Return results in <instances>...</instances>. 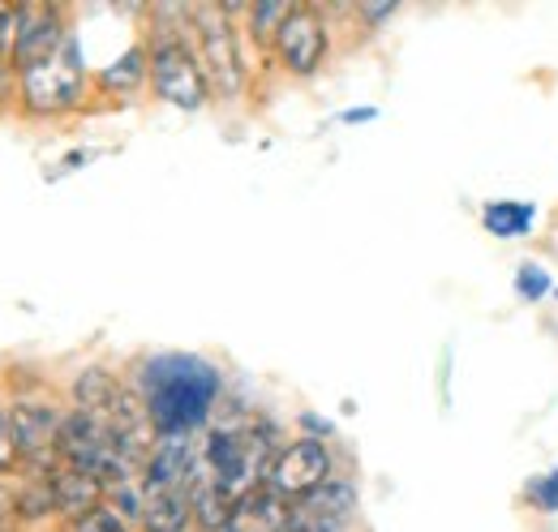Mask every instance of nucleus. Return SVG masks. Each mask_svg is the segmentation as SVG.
<instances>
[{
    "label": "nucleus",
    "instance_id": "obj_7",
    "mask_svg": "<svg viewBox=\"0 0 558 532\" xmlns=\"http://www.w3.org/2000/svg\"><path fill=\"white\" fill-rule=\"evenodd\" d=\"M190 26H194L198 48H203L207 82L219 95H236L241 82H245V73H241V52H236V35H232V22H228V9L198 4L190 13Z\"/></svg>",
    "mask_w": 558,
    "mask_h": 532
},
{
    "label": "nucleus",
    "instance_id": "obj_6",
    "mask_svg": "<svg viewBox=\"0 0 558 532\" xmlns=\"http://www.w3.org/2000/svg\"><path fill=\"white\" fill-rule=\"evenodd\" d=\"M9 425H13V447H17V464L48 476L57 472V460H61V425L65 416L52 408V403H13L9 412Z\"/></svg>",
    "mask_w": 558,
    "mask_h": 532
},
{
    "label": "nucleus",
    "instance_id": "obj_16",
    "mask_svg": "<svg viewBox=\"0 0 558 532\" xmlns=\"http://www.w3.org/2000/svg\"><path fill=\"white\" fill-rule=\"evenodd\" d=\"M146 73H150L146 52H142V48H130L121 61H112V65L104 69V77H99V82H104L108 90H117V95H121V90H138Z\"/></svg>",
    "mask_w": 558,
    "mask_h": 532
},
{
    "label": "nucleus",
    "instance_id": "obj_14",
    "mask_svg": "<svg viewBox=\"0 0 558 532\" xmlns=\"http://www.w3.org/2000/svg\"><path fill=\"white\" fill-rule=\"evenodd\" d=\"M48 485H52V503H57V511H65L73 520H82V516H90V511H99V481L95 476H86V472H77V468L61 464L57 472H48Z\"/></svg>",
    "mask_w": 558,
    "mask_h": 532
},
{
    "label": "nucleus",
    "instance_id": "obj_25",
    "mask_svg": "<svg viewBox=\"0 0 558 532\" xmlns=\"http://www.w3.org/2000/svg\"><path fill=\"white\" fill-rule=\"evenodd\" d=\"M391 9H396L391 0H374V9H365V17H369V22H378V17H387Z\"/></svg>",
    "mask_w": 558,
    "mask_h": 532
},
{
    "label": "nucleus",
    "instance_id": "obj_3",
    "mask_svg": "<svg viewBox=\"0 0 558 532\" xmlns=\"http://www.w3.org/2000/svg\"><path fill=\"white\" fill-rule=\"evenodd\" d=\"M263 472H271L263 430H215L207 438L203 476L215 485V494H223L228 503H236L241 494L263 485Z\"/></svg>",
    "mask_w": 558,
    "mask_h": 532
},
{
    "label": "nucleus",
    "instance_id": "obj_18",
    "mask_svg": "<svg viewBox=\"0 0 558 532\" xmlns=\"http://www.w3.org/2000/svg\"><path fill=\"white\" fill-rule=\"evenodd\" d=\"M555 288V279H550V270L537 263H524L515 270V292L524 297V301H542L546 292Z\"/></svg>",
    "mask_w": 558,
    "mask_h": 532
},
{
    "label": "nucleus",
    "instance_id": "obj_23",
    "mask_svg": "<svg viewBox=\"0 0 558 532\" xmlns=\"http://www.w3.org/2000/svg\"><path fill=\"white\" fill-rule=\"evenodd\" d=\"M13 48V4H0V52Z\"/></svg>",
    "mask_w": 558,
    "mask_h": 532
},
{
    "label": "nucleus",
    "instance_id": "obj_9",
    "mask_svg": "<svg viewBox=\"0 0 558 532\" xmlns=\"http://www.w3.org/2000/svg\"><path fill=\"white\" fill-rule=\"evenodd\" d=\"M356 511V489L344 476H327L318 489L288 503L283 532H344Z\"/></svg>",
    "mask_w": 558,
    "mask_h": 532
},
{
    "label": "nucleus",
    "instance_id": "obj_5",
    "mask_svg": "<svg viewBox=\"0 0 558 532\" xmlns=\"http://www.w3.org/2000/svg\"><path fill=\"white\" fill-rule=\"evenodd\" d=\"M17 82H22V104L35 117H52V112L73 108L82 99V90H86V65H82L77 39L70 35L48 61L22 69Z\"/></svg>",
    "mask_w": 558,
    "mask_h": 532
},
{
    "label": "nucleus",
    "instance_id": "obj_8",
    "mask_svg": "<svg viewBox=\"0 0 558 532\" xmlns=\"http://www.w3.org/2000/svg\"><path fill=\"white\" fill-rule=\"evenodd\" d=\"M65 39H70V26H65L61 9H52V4H13V48H9V61H13L17 73L48 61Z\"/></svg>",
    "mask_w": 558,
    "mask_h": 532
},
{
    "label": "nucleus",
    "instance_id": "obj_24",
    "mask_svg": "<svg viewBox=\"0 0 558 532\" xmlns=\"http://www.w3.org/2000/svg\"><path fill=\"white\" fill-rule=\"evenodd\" d=\"M374 117H378V108H352V112H340L344 125H361V121H374Z\"/></svg>",
    "mask_w": 558,
    "mask_h": 532
},
{
    "label": "nucleus",
    "instance_id": "obj_13",
    "mask_svg": "<svg viewBox=\"0 0 558 532\" xmlns=\"http://www.w3.org/2000/svg\"><path fill=\"white\" fill-rule=\"evenodd\" d=\"M142 524L146 532H181L194 516V489L172 485H142Z\"/></svg>",
    "mask_w": 558,
    "mask_h": 532
},
{
    "label": "nucleus",
    "instance_id": "obj_19",
    "mask_svg": "<svg viewBox=\"0 0 558 532\" xmlns=\"http://www.w3.org/2000/svg\"><path fill=\"white\" fill-rule=\"evenodd\" d=\"M529 498H533L542 511H558V468L550 476H537V481L529 485Z\"/></svg>",
    "mask_w": 558,
    "mask_h": 532
},
{
    "label": "nucleus",
    "instance_id": "obj_12",
    "mask_svg": "<svg viewBox=\"0 0 558 532\" xmlns=\"http://www.w3.org/2000/svg\"><path fill=\"white\" fill-rule=\"evenodd\" d=\"M283 524H288V498H279L267 481L241 494L228 516V532H283Z\"/></svg>",
    "mask_w": 558,
    "mask_h": 532
},
{
    "label": "nucleus",
    "instance_id": "obj_1",
    "mask_svg": "<svg viewBox=\"0 0 558 532\" xmlns=\"http://www.w3.org/2000/svg\"><path fill=\"white\" fill-rule=\"evenodd\" d=\"M138 396L159 438H190L219 399V370L194 352H159L142 365Z\"/></svg>",
    "mask_w": 558,
    "mask_h": 532
},
{
    "label": "nucleus",
    "instance_id": "obj_15",
    "mask_svg": "<svg viewBox=\"0 0 558 532\" xmlns=\"http://www.w3.org/2000/svg\"><path fill=\"white\" fill-rule=\"evenodd\" d=\"M482 223H486L489 237H529L533 223H537V206L533 202H486L482 210Z\"/></svg>",
    "mask_w": 558,
    "mask_h": 532
},
{
    "label": "nucleus",
    "instance_id": "obj_2",
    "mask_svg": "<svg viewBox=\"0 0 558 532\" xmlns=\"http://www.w3.org/2000/svg\"><path fill=\"white\" fill-rule=\"evenodd\" d=\"M61 460L86 476H95L99 485H121L138 456L125 447V438L104 416L77 408L61 425Z\"/></svg>",
    "mask_w": 558,
    "mask_h": 532
},
{
    "label": "nucleus",
    "instance_id": "obj_10",
    "mask_svg": "<svg viewBox=\"0 0 558 532\" xmlns=\"http://www.w3.org/2000/svg\"><path fill=\"white\" fill-rule=\"evenodd\" d=\"M331 476V451L323 438H296L288 447H279L271 472H267V485L276 489L279 498H301L310 489H318L323 481Z\"/></svg>",
    "mask_w": 558,
    "mask_h": 532
},
{
    "label": "nucleus",
    "instance_id": "obj_26",
    "mask_svg": "<svg viewBox=\"0 0 558 532\" xmlns=\"http://www.w3.org/2000/svg\"><path fill=\"white\" fill-rule=\"evenodd\" d=\"M4 77H9V73H4V65H0V90H4Z\"/></svg>",
    "mask_w": 558,
    "mask_h": 532
},
{
    "label": "nucleus",
    "instance_id": "obj_21",
    "mask_svg": "<svg viewBox=\"0 0 558 532\" xmlns=\"http://www.w3.org/2000/svg\"><path fill=\"white\" fill-rule=\"evenodd\" d=\"M17 464V447H13V425H9V412L0 408V472Z\"/></svg>",
    "mask_w": 558,
    "mask_h": 532
},
{
    "label": "nucleus",
    "instance_id": "obj_17",
    "mask_svg": "<svg viewBox=\"0 0 558 532\" xmlns=\"http://www.w3.org/2000/svg\"><path fill=\"white\" fill-rule=\"evenodd\" d=\"M288 13H292V4H283V0L254 4V13H250V22H254V35H258V39H276L279 26L288 22Z\"/></svg>",
    "mask_w": 558,
    "mask_h": 532
},
{
    "label": "nucleus",
    "instance_id": "obj_4",
    "mask_svg": "<svg viewBox=\"0 0 558 532\" xmlns=\"http://www.w3.org/2000/svg\"><path fill=\"white\" fill-rule=\"evenodd\" d=\"M150 82H155V95L159 99H168L172 108H185V112H198L210 95L207 69L194 57V48L181 39V31H172V26H159L155 31V44H150Z\"/></svg>",
    "mask_w": 558,
    "mask_h": 532
},
{
    "label": "nucleus",
    "instance_id": "obj_22",
    "mask_svg": "<svg viewBox=\"0 0 558 532\" xmlns=\"http://www.w3.org/2000/svg\"><path fill=\"white\" fill-rule=\"evenodd\" d=\"M0 532H17V503L9 489H0Z\"/></svg>",
    "mask_w": 558,
    "mask_h": 532
},
{
    "label": "nucleus",
    "instance_id": "obj_11",
    "mask_svg": "<svg viewBox=\"0 0 558 532\" xmlns=\"http://www.w3.org/2000/svg\"><path fill=\"white\" fill-rule=\"evenodd\" d=\"M276 48L279 57H283V65L292 69V73H301V77L323 65V57H327V26H323L318 9H292L288 22L279 26Z\"/></svg>",
    "mask_w": 558,
    "mask_h": 532
},
{
    "label": "nucleus",
    "instance_id": "obj_20",
    "mask_svg": "<svg viewBox=\"0 0 558 532\" xmlns=\"http://www.w3.org/2000/svg\"><path fill=\"white\" fill-rule=\"evenodd\" d=\"M77 532H125V520H121L117 511L99 507V511H90V516L77 520Z\"/></svg>",
    "mask_w": 558,
    "mask_h": 532
}]
</instances>
